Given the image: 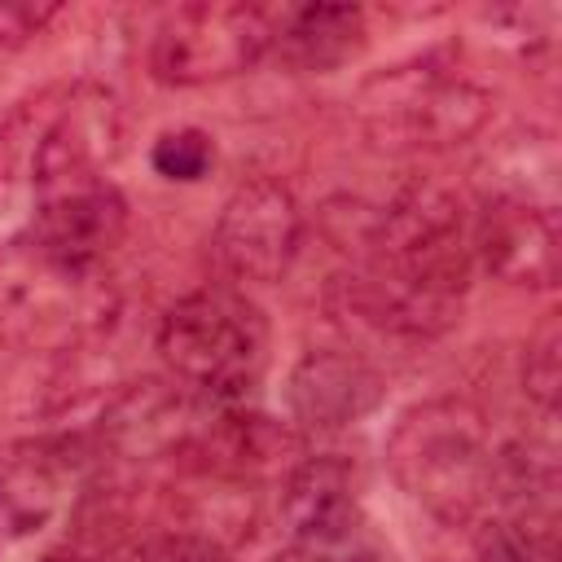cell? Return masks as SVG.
<instances>
[{
	"label": "cell",
	"instance_id": "cell-5",
	"mask_svg": "<svg viewBox=\"0 0 562 562\" xmlns=\"http://www.w3.org/2000/svg\"><path fill=\"white\" fill-rule=\"evenodd\" d=\"M356 119L378 149H452L487 127L492 92L439 61H404L360 83Z\"/></svg>",
	"mask_w": 562,
	"mask_h": 562
},
{
	"label": "cell",
	"instance_id": "cell-7",
	"mask_svg": "<svg viewBox=\"0 0 562 562\" xmlns=\"http://www.w3.org/2000/svg\"><path fill=\"white\" fill-rule=\"evenodd\" d=\"M281 522L303 562H382L386 549L360 505V470L342 452H316L290 465L281 483Z\"/></svg>",
	"mask_w": 562,
	"mask_h": 562
},
{
	"label": "cell",
	"instance_id": "cell-2",
	"mask_svg": "<svg viewBox=\"0 0 562 562\" xmlns=\"http://www.w3.org/2000/svg\"><path fill=\"white\" fill-rule=\"evenodd\" d=\"M119 312L105 268H79L26 233L0 246V342L40 356H70Z\"/></svg>",
	"mask_w": 562,
	"mask_h": 562
},
{
	"label": "cell",
	"instance_id": "cell-10",
	"mask_svg": "<svg viewBox=\"0 0 562 562\" xmlns=\"http://www.w3.org/2000/svg\"><path fill=\"white\" fill-rule=\"evenodd\" d=\"M386 400V378L356 351L316 347L303 351L285 378V408L290 422L307 435H334L364 417H373Z\"/></svg>",
	"mask_w": 562,
	"mask_h": 562
},
{
	"label": "cell",
	"instance_id": "cell-3",
	"mask_svg": "<svg viewBox=\"0 0 562 562\" xmlns=\"http://www.w3.org/2000/svg\"><path fill=\"white\" fill-rule=\"evenodd\" d=\"M123 149L119 101L97 83L44 88L4 119L0 171H22L40 193L105 180Z\"/></svg>",
	"mask_w": 562,
	"mask_h": 562
},
{
	"label": "cell",
	"instance_id": "cell-9",
	"mask_svg": "<svg viewBox=\"0 0 562 562\" xmlns=\"http://www.w3.org/2000/svg\"><path fill=\"white\" fill-rule=\"evenodd\" d=\"M465 241H470V259H479L483 272H492L505 285H522V290H553L558 285L562 233H558L553 206L487 193Z\"/></svg>",
	"mask_w": 562,
	"mask_h": 562
},
{
	"label": "cell",
	"instance_id": "cell-8",
	"mask_svg": "<svg viewBox=\"0 0 562 562\" xmlns=\"http://www.w3.org/2000/svg\"><path fill=\"white\" fill-rule=\"evenodd\" d=\"M303 241V211L281 180H246L220 206L211 246L241 285H272L290 272Z\"/></svg>",
	"mask_w": 562,
	"mask_h": 562
},
{
	"label": "cell",
	"instance_id": "cell-19",
	"mask_svg": "<svg viewBox=\"0 0 562 562\" xmlns=\"http://www.w3.org/2000/svg\"><path fill=\"white\" fill-rule=\"evenodd\" d=\"M40 562H97L92 553H79V549H53V553H44Z\"/></svg>",
	"mask_w": 562,
	"mask_h": 562
},
{
	"label": "cell",
	"instance_id": "cell-18",
	"mask_svg": "<svg viewBox=\"0 0 562 562\" xmlns=\"http://www.w3.org/2000/svg\"><path fill=\"white\" fill-rule=\"evenodd\" d=\"M53 18H57V4L48 0H0V48L31 44Z\"/></svg>",
	"mask_w": 562,
	"mask_h": 562
},
{
	"label": "cell",
	"instance_id": "cell-17",
	"mask_svg": "<svg viewBox=\"0 0 562 562\" xmlns=\"http://www.w3.org/2000/svg\"><path fill=\"white\" fill-rule=\"evenodd\" d=\"M132 562H228V544L202 531H154L132 549Z\"/></svg>",
	"mask_w": 562,
	"mask_h": 562
},
{
	"label": "cell",
	"instance_id": "cell-4",
	"mask_svg": "<svg viewBox=\"0 0 562 562\" xmlns=\"http://www.w3.org/2000/svg\"><path fill=\"white\" fill-rule=\"evenodd\" d=\"M158 356L171 378L215 408L250 404L268 364L263 312L228 285H202L176 299L158 321Z\"/></svg>",
	"mask_w": 562,
	"mask_h": 562
},
{
	"label": "cell",
	"instance_id": "cell-13",
	"mask_svg": "<svg viewBox=\"0 0 562 562\" xmlns=\"http://www.w3.org/2000/svg\"><path fill=\"white\" fill-rule=\"evenodd\" d=\"M364 44V13L356 4H303L281 13L272 48L290 70L325 75L356 57Z\"/></svg>",
	"mask_w": 562,
	"mask_h": 562
},
{
	"label": "cell",
	"instance_id": "cell-15",
	"mask_svg": "<svg viewBox=\"0 0 562 562\" xmlns=\"http://www.w3.org/2000/svg\"><path fill=\"white\" fill-rule=\"evenodd\" d=\"M211 162H215V140L202 127H171L149 149V167L176 184H198L211 171Z\"/></svg>",
	"mask_w": 562,
	"mask_h": 562
},
{
	"label": "cell",
	"instance_id": "cell-6",
	"mask_svg": "<svg viewBox=\"0 0 562 562\" xmlns=\"http://www.w3.org/2000/svg\"><path fill=\"white\" fill-rule=\"evenodd\" d=\"M277 18L259 4H180L149 40V75L167 88H202L250 70L272 48Z\"/></svg>",
	"mask_w": 562,
	"mask_h": 562
},
{
	"label": "cell",
	"instance_id": "cell-1",
	"mask_svg": "<svg viewBox=\"0 0 562 562\" xmlns=\"http://www.w3.org/2000/svg\"><path fill=\"white\" fill-rule=\"evenodd\" d=\"M492 430L487 417L457 395H435L400 413L386 435L391 479L439 522L461 527L492 501Z\"/></svg>",
	"mask_w": 562,
	"mask_h": 562
},
{
	"label": "cell",
	"instance_id": "cell-16",
	"mask_svg": "<svg viewBox=\"0 0 562 562\" xmlns=\"http://www.w3.org/2000/svg\"><path fill=\"white\" fill-rule=\"evenodd\" d=\"M558 391H562V334H558V321H549L522 351V395L540 413H553Z\"/></svg>",
	"mask_w": 562,
	"mask_h": 562
},
{
	"label": "cell",
	"instance_id": "cell-12",
	"mask_svg": "<svg viewBox=\"0 0 562 562\" xmlns=\"http://www.w3.org/2000/svg\"><path fill=\"white\" fill-rule=\"evenodd\" d=\"M193 426L198 422L189 413V400L158 378L123 386L101 417L105 443H114L119 452H132V457H149V452L189 443Z\"/></svg>",
	"mask_w": 562,
	"mask_h": 562
},
{
	"label": "cell",
	"instance_id": "cell-14",
	"mask_svg": "<svg viewBox=\"0 0 562 562\" xmlns=\"http://www.w3.org/2000/svg\"><path fill=\"white\" fill-rule=\"evenodd\" d=\"M558 514L505 509L474 531L479 562H558Z\"/></svg>",
	"mask_w": 562,
	"mask_h": 562
},
{
	"label": "cell",
	"instance_id": "cell-11",
	"mask_svg": "<svg viewBox=\"0 0 562 562\" xmlns=\"http://www.w3.org/2000/svg\"><path fill=\"white\" fill-rule=\"evenodd\" d=\"M123 233H127V202L110 180L40 193V206L26 224V237L35 246L79 268H105Z\"/></svg>",
	"mask_w": 562,
	"mask_h": 562
}]
</instances>
